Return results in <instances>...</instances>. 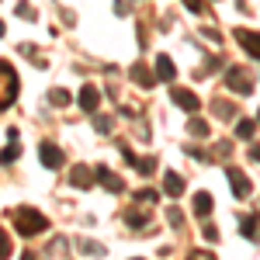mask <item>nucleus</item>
I'll use <instances>...</instances> for the list:
<instances>
[{
  "label": "nucleus",
  "mask_w": 260,
  "mask_h": 260,
  "mask_svg": "<svg viewBox=\"0 0 260 260\" xmlns=\"http://www.w3.org/2000/svg\"><path fill=\"white\" fill-rule=\"evenodd\" d=\"M187 156H194V160H212V156H208V153H201V149H194V146H187Z\"/></svg>",
  "instance_id": "obj_29"
},
{
  "label": "nucleus",
  "mask_w": 260,
  "mask_h": 260,
  "mask_svg": "<svg viewBox=\"0 0 260 260\" xmlns=\"http://www.w3.org/2000/svg\"><path fill=\"white\" fill-rule=\"evenodd\" d=\"M80 250H83V253H90V257H104V253H108V250H104L101 243H94V240H80Z\"/></svg>",
  "instance_id": "obj_20"
},
{
  "label": "nucleus",
  "mask_w": 260,
  "mask_h": 260,
  "mask_svg": "<svg viewBox=\"0 0 260 260\" xmlns=\"http://www.w3.org/2000/svg\"><path fill=\"white\" fill-rule=\"evenodd\" d=\"M201 35H205V39H208V42H219V39H222V35H219V31H215V28H201Z\"/></svg>",
  "instance_id": "obj_31"
},
{
  "label": "nucleus",
  "mask_w": 260,
  "mask_h": 260,
  "mask_svg": "<svg viewBox=\"0 0 260 260\" xmlns=\"http://www.w3.org/2000/svg\"><path fill=\"white\" fill-rule=\"evenodd\" d=\"M39 160H42V167H49V170H59L62 167V149L56 146V142H42L39 146Z\"/></svg>",
  "instance_id": "obj_5"
},
{
  "label": "nucleus",
  "mask_w": 260,
  "mask_h": 260,
  "mask_svg": "<svg viewBox=\"0 0 260 260\" xmlns=\"http://www.w3.org/2000/svg\"><path fill=\"white\" fill-rule=\"evenodd\" d=\"M163 191H167L170 198H180V194H184V177L174 174V170H167V174H163Z\"/></svg>",
  "instance_id": "obj_13"
},
{
  "label": "nucleus",
  "mask_w": 260,
  "mask_h": 260,
  "mask_svg": "<svg viewBox=\"0 0 260 260\" xmlns=\"http://www.w3.org/2000/svg\"><path fill=\"white\" fill-rule=\"evenodd\" d=\"M94 180H98V170H90L87 163H83V167H73V170H70V184H73V187H80V191H87V187H90Z\"/></svg>",
  "instance_id": "obj_9"
},
{
  "label": "nucleus",
  "mask_w": 260,
  "mask_h": 260,
  "mask_svg": "<svg viewBox=\"0 0 260 260\" xmlns=\"http://www.w3.org/2000/svg\"><path fill=\"white\" fill-rule=\"evenodd\" d=\"M167 222H170L174 229H180V225H184V215H180V208H167Z\"/></svg>",
  "instance_id": "obj_26"
},
{
  "label": "nucleus",
  "mask_w": 260,
  "mask_h": 260,
  "mask_svg": "<svg viewBox=\"0 0 260 260\" xmlns=\"http://www.w3.org/2000/svg\"><path fill=\"white\" fill-rule=\"evenodd\" d=\"M225 177H229V184H233V194H236V198H250V191H253V187H250V177H246V174H243L240 167H225Z\"/></svg>",
  "instance_id": "obj_4"
},
{
  "label": "nucleus",
  "mask_w": 260,
  "mask_h": 260,
  "mask_svg": "<svg viewBox=\"0 0 260 260\" xmlns=\"http://www.w3.org/2000/svg\"><path fill=\"white\" fill-rule=\"evenodd\" d=\"M187 4V11H194V14H201V0H184Z\"/></svg>",
  "instance_id": "obj_33"
},
{
  "label": "nucleus",
  "mask_w": 260,
  "mask_h": 260,
  "mask_svg": "<svg viewBox=\"0 0 260 260\" xmlns=\"http://www.w3.org/2000/svg\"><path fill=\"white\" fill-rule=\"evenodd\" d=\"M201 236H205L208 243H215V240H219V229H215V225H205V229H201Z\"/></svg>",
  "instance_id": "obj_28"
},
{
  "label": "nucleus",
  "mask_w": 260,
  "mask_h": 260,
  "mask_svg": "<svg viewBox=\"0 0 260 260\" xmlns=\"http://www.w3.org/2000/svg\"><path fill=\"white\" fill-rule=\"evenodd\" d=\"M115 14H128V0H115Z\"/></svg>",
  "instance_id": "obj_32"
},
{
  "label": "nucleus",
  "mask_w": 260,
  "mask_h": 260,
  "mask_svg": "<svg viewBox=\"0 0 260 260\" xmlns=\"http://www.w3.org/2000/svg\"><path fill=\"white\" fill-rule=\"evenodd\" d=\"M128 77H132V83L142 87V90H149V87H156V83H160L149 70H146V66H142V62H132V66H128Z\"/></svg>",
  "instance_id": "obj_8"
},
{
  "label": "nucleus",
  "mask_w": 260,
  "mask_h": 260,
  "mask_svg": "<svg viewBox=\"0 0 260 260\" xmlns=\"http://www.w3.org/2000/svg\"><path fill=\"white\" fill-rule=\"evenodd\" d=\"M250 160L260 163V142H253V146H250Z\"/></svg>",
  "instance_id": "obj_34"
},
{
  "label": "nucleus",
  "mask_w": 260,
  "mask_h": 260,
  "mask_svg": "<svg viewBox=\"0 0 260 260\" xmlns=\"http://www.w3.org/2000/svg\"><path fill=\"white\" fill-rule=\"evenodd\" d=\"M21 156V146H18V139H11V146L7 149H0V163H14Z\"/></svg>",
  "instance_id": "obj_18"
},
{
  "label": "nucleus",
  "mask_w": 260,
  "mask_h": 260,
  "mask_svg": "<svg viewBox=\"0 0 260 260\" xmlns=\"http://www.w3.org/2000/svg\"><path fill=\"white\" fill-rule=\"evenodd\" d=\"M170 101L184 108V111H201V101L198 94H191V90H184V87H170Z\"/></svg>",
  "instance_id": "obj_6"
},
{
  "label": "nucleus",
  "mask_w": 260,
  "mask_h": 260,
  "mask_svg": "<svg viewBox=\"0 0 260 260\" xmlns=\"http://www.w3.org/2000/svg\"><path fill=\"white\" fill-rule=\"evenodd\" d=\"M21 260H35V253H31V250H28V253H21Z\"/></svg>",
  "instance_id": "obj_36"
},
{
  "label": "nucleus",
  "mask_w": 260,
  "mask_h": 260,
  "mask_svg": "<svg viewBox=\"0 0 260 260\" xmlns=\"http://www.w3.org/2000/svg\"><path fill=\"white\" fill-rule=\"evenodd\" d=\"M94 128H98L101 136H108V132H111V118L101 115V111H94Z\"/></svg>",
  "instance_id": "obj_21"
},
{
  "label": "nucleus",
  "mask_w": 260,
  "mask_h": 260,
  "mask_svg": "<svg viewBox=\"0 0 260 260\" xmlns=\"http://www.w3.org/2000/svg\"><path fill=\"white\" fill-rule=\"evenodd\" d=\"M136 170H139V174H153V170H156V160H153V156H146V160L136 163Z\"/></svg>",
  "instance_id": "obj_27"
},
{
  "label": "nucleus",
  "mask_w": 260,
  "mask_h": 260,
  "mask_svg": "<svg viewBox=\"0 0 260 260\" xmlns=\"http://www.w3.org/2000/svg\"><path fill=\"white\" fill-rule=\"evenodd\" d=\"M11 222H14V229H18L21 236H42L49 229V219L42 215L39 208H28V205L11 208Z\"/></svg>",
  "instance_id": "obj_1"
},
{
  "label": "nucleus",
  "mask_w": 260,
  "mask_h": 260,
  "mask_svg": "<svg viewBox=\"0 0 260 260\" xmlns=\"http://www.w3.org/2000/svg\"><path fill=\"white\" fill-rule=\"evenodd\" d=\"M11 253H14V246H11V240H7V233L0 229V260H7Z\"/></svg>",
  "instance_id": "obj_25"
},
{
  "label": "nucleus",
  "mask_w": 260,
  "mask_h": 260,
  "mask_svg": "<svg viewBox=\"0 0 260 260\" xmlns=\"http://www.w3.org/2000/svg\"><path fill=\"white\" fill-rule=\"evenodd\" d=\"M225 87H229L233 94L246 98V94H253V77H250L243 66H229V70H225Z\"/></svg>",
  "instance_id": "obj_3"
},
{
  "label": "nucleus",
  "mask_w": 260,
  "mask_h": 260,
  "mask_svg": "<svg viewBox=\"0 0 260 260\" xmlns=\"http://www.w3.org/2000/svg\"><path fill=\"white\" fill-rule=\"evenodd\" d=\"M257 118H260V115H257Z\"/></svg>",
  "instance_id": "obj_39"
},
{
  "label": "nucleus",
  "mask_w": 260,
  "mask_h": 260,
  "mask_svg": "<svg viewBox=\"0 0 260 260\" xmlns=\"http://www.w3.org/2000/svg\"><path fill=\"white\" fill-rule=\"evenodd\" d=\"M236 136H240V139H253V136H257V121L253 118L236 121Z\"/></svg>",
  "instance_id": "obj_16"
},
{
  "label": "nucleus",
  "mask_w": 260,
  "mask_h": 260,
  "mask_svg": "<svg viewBox=\"0 0 260 260\" xmlns=\"http://www.w3.org/2000/svg\"><path fill=\"white\" fill-rule=\"evenodd\" d=\"M98 104H101V90L94 87V83H83V90H80V108L87 111V115H94V111H98Z\"/></svg>",
  "instance_id": "obj_11"
},
{
  "label": "nucleus",
  "mask_w": 260,
  "mask_h": 260,
  "mask_svg": "<svg viewBox=\"0 0 260 260\" xmlns=\"http://www.w3.org/2000/svg\"><path fill=\"white\" fill-rule=\"evenodd\" d=\"M0 39H4V21H0Z\"/></svg>",
  "instance_id": "obj_37"
},
{
  "label": "nucleus",
  "mask_w": 260,
  "mask_h": 260,
  "mask_svg": "<svg viewBox=\"0 0 260 260\" xmlns=\"http://www.w3.org/2000/svg\"><path fill=\"white\" fill-rule=\"evenodd\" d=\"M49 104H56V108H62V104H70V94H66L62 87H56V90H49Z\"/></svg>",
  "instance_id": "obj_22"
},
{
  "label": "nucleus",
  "mask_w": 260,
  "mask_h": 260,
  "mask_svg": "<svg viewBox=\"0 0 260 260\" xmlns=\"http://www.w3.org/2000/svg\"><path fill=\"white\" fill-rule=\"evenodd\" d=\"M94 170H98V180H101V187H104V191H111V194L125 191V180H121L115 170H108V167H94Z\"/></svg>",
  "instance_id": "obj_7"
},
{
  "label": "nucleus",
  "mask_w": 260,
  "mask_h": 260,
  "mask_svg": "<svg viewBox=\"0 0 260 260\" xmlns=\"http://www.w3.org/2000/svg\"><path fill=\"white\" fill-rule=\"evenodd\" d=\"M260 219H253V215H243L240 219V233H243V240H253L257 243L260 240V225H257Z\"/></svg>",
  "instance_id": "obj_14"
},
{
  "label": "nucleus",
  "mask_w": 260,
  "mask_h": 260,
  "mask_svg": "<svg viewBox=\"0 0 260 260\" xmlns=\"http://www.w3.org/2000/svg\"><path fill=\"white\" fill-rule=\"evenodd\" d=\"M212 208H215L212 194H208V191H198V194H194V215L205 219V215H212Z\"/></svg>",
  "instance_id": "obj_15"
},
{
  "label": "nucleus",
  "mask_w": 260,
  "mask_h": 260,
  "mask_svg": "<svg viewBox=\"0 0 260 260\" xmlns=\"http://www.w3.org/2000/svg\"><path fill=\"white\" fill-rule=\"evenodd\" d=\"M18 101V73L11 62H0V111Z\"/></svg>",
  "instance_id": "obj_2"
},
{
  "label": "nucleus",
  "mask_w": 260,
  "mask_h": 260,
  "mask_svg": "<svg viewBox=\"0 0 260 260\" xmlns=\"http://www.w3.org/2000/svg\"><path fill=\"white\" fill-rule=\"evenodd\" d=\"M187 132H191V136H201V139H208L212 128H208V121H205V118H191V121H187Z\"/></svg>",
  "instance_id": "obj_17"
},
{
  "label": "nucleus",
  "mask_w": 260,
  "mask_h": 260,
  "mask_svg": "<svg viewBox=\"0 0 260 260\" xmlns=\"http://www.w3.org/2000/svg\"><path fill=\"white\" fill-rule=\"evenodd\" d=\"M174 77H177L174 59H170V56H156V80L160 83H174Z\"/></svg>",
  "instance_id": "obj_12"
},
{
  "label": "nucleus",
  "mask_w": 260,
  "mask_h": 260,
  "mask_svg": "<svg viewBox=\"0 0 260 260\" xmlns=\"http://www.w3.org/2000/svg\"><path fill=\"white\" fill-rule=\"evenodd\" d=\"M191 260H215V257H212V253H205V250H198V253H194Z\"/></svg>",
  "instance_id": "obj_35"
},
{
  "label": "nucleus",
  "mask_w": 260,
  "mask_h": 260,
  "mask_svg": "<svg viewBox=\"0 0 260 260\" xmlns=\"http://www.w3.org/2000/svg\"><path fill=\"white\" fill-rule=\"evenodd\" d=\"M18 18H31V21H35V11H31L28 4H18Z\"/></svg>",
  "instance_id": "obj_30"
},
{
  "label": "nucleus",
  "mask_w": 260,
  "mask_h": 260,
  "mask_svg": "<svg viewBox=\"0 0 260 260\" xmlns=\"http://www.w3.org/2000/svg\"><path fill=\"white\" fill-rule=\"evenodd\" d=\"M125 222H128V225H132V229H146V215H139V212H125Z\"/></svg>",
  "instance_id": "obj_23"
},
{
  "label": "nucleus",
  "mask_w": 260,
  "mask_h": 260,
  "mask_svg": "<svg viewBox=\"0 0 260 260\" xmlns=\"http://www.w3.org/2000/svg\"><path fill=\"white\" fill-rule=\"evenodd\" d=\"M215 115H219L222 121H233V118H236V108L225 104V101H215Z\"/></svg>",
  "instance_id": "obj_19"
},
{
  "label": "nucleus",
  "mask_w": 260,
  "mask_h": 260,
  "mask_svg": "<svg viewBox=\"0 0 260 260\" xmlns=\"http://www.w3.org/2000/svg\"><path fill=\"white\" fill-rule=\"evenodd\" d=\"M132 260H139V257H132Z\"/></svg>",
  "instance_id": "obj_38"
},
{
  "label": "nucleus",
  "mask_w": 260,
  "mask_h": 260,
  "mask_svg": "<svg viewBox=\"0 0 260 260\" xmlns=\"http://www.w3.org/2000/svg\"><path fill=\"white\" fill-rule=\"evenodd\" d=\"M156 198H160V194H156L153 187H139V191H136V201H146V205H153Z\"/></svg>",
  "instance_id": "obj_24"
},
{
  "label": "nucleus",
  "mask_w": 260,
  "mask_h": 260,
  "mask_svg": "<svg viewBox=\"0 0 260 260\" xmlns=\"http://www.w3.org/2000/svg\"><path fill=\"white\" fill-rule=\"evenodd\" d=\"M236 42H240L253 59H260V35H257V31H250V28H236Z\"/></svg>",
  "instance_id": "obj_10"
}]
</instances>
